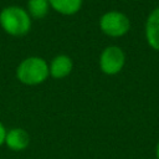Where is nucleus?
I'll list each match as a JSON object with an SVG mask.
<instances>
[{
  "mask_svg": "<svg viewBox=\"0 0 159 159\" xmlns=\"http://www.w3.org/2000/svg\"><path fill=\"white\" fill-rule=\"evenodd\" d=\"M48 2L50 7L56 12L65 16H71L81 10L83 0H48Z\"/></svg>",
  "mask_w": 159,
  "mask_h": 159,
  "instance_id": "6e6552de",
  "label": "nucleus"
},
{
  "mask_svg": "<svg viewBox=\"0 0 159 159\" xmlns=\"http://www.w3.org/2000/svg\"><path fill=\"white\" fill-rule=\"evenodd\" d=\"M48 68H50V76L52 78L62 80L72 72L73 61L70 56H67L65 53L56 55L48 63Z\"/></svg>",
  "mask_w": 159,
  "mask_h": 159,
  "instance_id": "0eeeda50",
  "label": "nucleus"
},
{
  "mask_svg": "<svg viewBox=\"0 0 159 159\" xmlns=\"http://www.w3.org/2000/svg\"><path fill=\"white\" fill-rule=\"evenodd\" d=\"M125 65V53L119 46H107L99 55V68L104 75H118Z\"/></svg>",
  "mask_w": 159,
  "mask_h": 159,
  "instance_id": "20e7f679",
  "label": "nucleus"
},
{
  "mask_svg": "<svg viewBox=\"0 0 159 159\" xmlns=\"http://www.w3.org/2000/svg\"><path fill=\"white\" fill-rule=\"evenodd\" d=\"M144 36L149 47L159 51V6L152 10L145 20Z\"/></svg>",
  "mask_w": 159,
  "mask_h": 159,
  "instance_id": "39448f33",
  "label": "nucleus"
},
{
  "mask_svg": "<svg viewBox=\"0 0 159 159\" xmlns=\"http://www.w3.org/2000/svg\"><path fill=\"white\" fill-rule=\"evenodd\" d=\"M48 0H27L26 11L31 16V19H43L48 14Z\"/></svg>",
  "mask_w": 159,
  "mask_h": 159,
  "instance_id": "1a4fd4ad",
  "label": "nucleus"
},
{
  "mask_svg": "<svg viewBox=\"0 0 159 159\" xmlns=\"http://www.w3.org/2000/svg\"><path fill=\"white\" fill-rule=\"evenodd\" d=\"M6 128H5V125L2 124V122L0 120V147L5 143V135H6Z\"/></svg>",
  "mask_w": 159,
  "mask_h": 159,
  "instance_id": "9d476101",
  "label": "nucleus"
},
{
  "mask_svg": "<svg viewBox=\"0 0 159 159\" xmlns=\"http://www.w3.org/2000/svg\"><path fill=\"white\" fill-rule=\"evenodd\" d=\"M155 158L159 159V140L157 142V145H155Z\"/></svg>",
  "mask_w": 159,
  "mask_h": 159,
  "instance_id": "9b49d317",
  "label": "nucleus"
},
{
  "mask_svg": "<svg viewBox=\"0 0 159 159\" xmlns=\"http://www.w3.org/2000/svg\"><path fill=\"white\" fill-rule=\"evenodd\" d=\"M30 134L24 128H11L6 132L5 135V145L14 152L25 150L30 145Z\"/></svg>",
  "mask_w": 159,
  "mask_h": 159,
  "instance_id": "423d86ee",
  "label": "nucleus"
},
{
  "mask_svg": "<svg viewBox=\"0 0 159 159\" xmlns=\"http://www.w3.org/2000/svg\"><path fill=\"white\" fill-rule=\"evenodd\" d=\"M16 78L25 86H37L50 77L48 63L40 56L24 58L16 67Z\"/></svg>",
  "mask_w": 159,
  "mask_h": 159,
  "instance_id": "f03ea898",
  "label": "nucleus"
},
{
  "mask_svg": "<svg viewBox=\"0 0 159 159\" xmlns=\"http://www.w3.org/2000/svg\"><path fill=\"white\" fill-rule=\"evenodd\" d=\"M99 29L104 35L118 39L128 34V31L130 30V20L124 12L111 10L101 16Z\"/></svg>",
  "mask_w": 159,
  "mask_h": 159,
  "instance_id": "7ed1b4c3",
  "label": "nucleus"
},
{
  "mask_svg": "<svg viewBox=\"0 0 159 159\" xmlns=\"http://www.w3.org/2000/svg\"><path fill=\"white\" fill-rule=\"evenodd\" d=\"M31 25V16L21 6L9 5L0 11V26L10 36L22 37L27 35Z\"/></svg>",
  "mask_w": 159,
  "mask_h": 159,
  "instance_id": "f257e3e1",
  "label": "nucleus"
}]
</instances>
